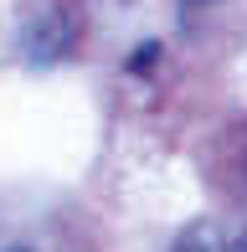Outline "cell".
I'll return each instance as SVG.
<instances>
[{
    "label": "cell",
    "mask_w": 247,
    "mask_h": 252,
    "mask_svg": "<svg viewBox=\"0 0 247 252\" xmlns=\"http://www.w3.org/2000/svg\"><path fill=\"white\" fill-rule=\"evenodd\" d=\"M21 47H26V57H31L36 67L62 62V52L72 47V26H67V16H57V10H36V16H26Z\"/></svg>",
    "instance_id": "obj_1"
},
{
    "label": "cell",
    "mask_w": 247,
    "mask_h": 252,
    "mask_svg": "<svg viewBox=\"0 0 247 252\" xmlns=\"http://www.w3.org/2000/svg\"><path fill=\"white\" fill-rule=\"evenodd\" d=\"M0 252H62V237L41 221H0Z\"/></svg>",
    "instance_id": "obj_2"
},
{
    "label": "cell",
    "mask_w": 247,
    "mask_h": 252,
    "mask_svg": "<svg viewBox=\"0 0 247 252\" xmlns=\"http://www.w3.org/2000/svg\"><path fill=\"white\" fill-rule=\"evenodd\" d=\"M170 252H242V232L232 237V232H221L216 221H196V226H185V232L175 237Z\"/></svg>",
    "instance_id": "obj_3"
},
{
    "label": "cell",
    "mask_w": 247,
    "mask_h": 252,
    "mask_svg": "<svg viewBox=\"0 0 247 252\" xmlns=\"http://www.w3.org/2000/svg\"><path fill=\"white\" fill-rule=\"evenodd\" d=\"M242 252H247V232H242Z\"/></svg>",
    "instance_id": "obj_4"
}]
</instances>
